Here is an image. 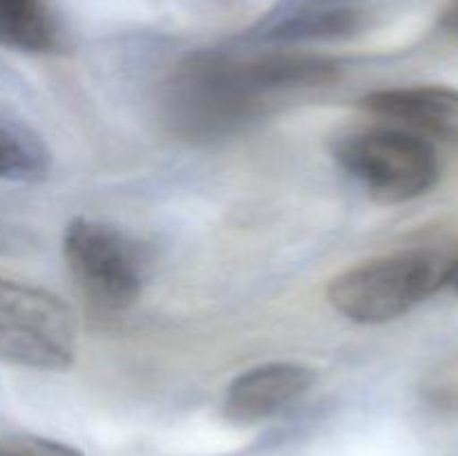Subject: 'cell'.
<instances>
[{
	"instance_id": "cell-1",
	"label": "cell",
	"mask_w": 458,
	"mask_h": 456,
	"mask_svg": "<svg viewBox=\"0 0 458 456\" xmlns=\"http://www.w3.org/2000/svg\"><path fill=\"white\" fill-rule=\"evenodd\" d=\"M262 54L233 56L201 52L174 72L168 88L173 123L195 137H215L253 119L273 98Z\"/></svg>"
},
{
	"instance_id": "cell-2",
	"label": "cell",
	"mask_w": 458,
	"mask_h": 456,
	"mask_svg": "<svg viewBox=\"0 0 458 456\" xmlns=\"http://www.w3.org/2000/svg\"><path fill=\"white\" fill-rule=\"evenodd\" d=\"M454 259L410 250L347 268L327 286L331 307L356 325H385L407 316L450 284Z\"/></svg>"
},
{
	"instance_id": "cell-3",
	"label": "cell",
	"mask_w": 458,
	"mask_h": 456,
	"mask_svg": "<svg viewBox=\"0 0 458 456\" xmlns=\"http://www.w3.org/2000/svg\"><path fill=\"white\" fill-rule=\"evenodd\" d=\"M334 159L369 192L371 199L385 206L428 195L441 177L437 146L387 123L358 128L338 137Z\"/></svg>"
},
{
	"instance_id": "cell-4",
	"label": "cell",
	"mask_w": 458,
	"mask_h": 456,
	"mask_svg": "<svg viewBox=\"0 0 458 456\" xmlns=\"http://www.w3.org/2000/svg\"><path fill=\"white\" fill-rule=\"evenodd\" d=\"M79 325L56 293L0 275V360L36 371L70 369Z\"/></svg>"
},
{
	"instance_id": "cell-5",
	"label": "cell",
	"mask_w": 458,
	"mask_h": 456,
	"mask_svg": "<svg viewBox=\"0 0 458 456\" xmlns=\"http://www.w3.org/2000/svg\"><path fill=\"white\" fill-rule=\"evenodd\" d=\"M63 258L83 298L101 311H128L141 298L148 259L125 232L74 217L63 232Z\"/></svg>"
},
{
	"instance_id": "cell-6",
	"label": "cell",
	"mask_w": 458,
	"mask_h": 456,
	"mask_svg": "<svg viewBox=\"0 0 458 456\" xmlns=\"http://www.w3.org/2000/svg\"><path fill=\"white\" fill-rule=\"evenodd\" d=\"M358 106L383 123L396 125L432 146L458 152V89L445 85H403L365 94Z\"/></svg>"
},
{
	"instance_id": "cell-7",
	"label": "cell",
	"mask_w": 458,
	"mask_h": 456,
	"mask_svg": "<svg viewBox=\"0 0 458 456\" xmlns=\"http://www.w3.org/2000/svg\"><path fill=\"white\" fill-rule=\"evenodd\" d=\"M369 22L365 0H282L250 30L253 43L295 45L340 40Z\"/></svg>"
},
{
	"instance_id": "cell-8",
	"label": "cell",
	"mask_w": 458,
	"mask_h": 456,
	"mask_svg": "<svg viewBox=\"0 0 458 456\" xmlns=\"http://www.w3.org/2000/svg\"><path fill=\"white\" fill-rule=\"evenodd\" d=\"M316 383V371L300 362H264L233 378L224 396V416L249 427L273 418L298 402Z\"/></svg>"
},
{
	"instance_id": "cell-9",
	"label": "cell",
	"mask_w": 458,
	"mask_h": 456,
	"mask_svg": "<svg viewBox=\"0 0 458 456\" xmlns=\"http://www.w3.org/2000/svg\"><path fill=\"white\" fill-rule=\"evenodd\" d=\"M0 47L22 54L61 47V30L49 0H0Z\"/></svg>"
},
{
	"instance_id": "cell-10",
	"label": "cell",
	"mask_w": 458,
	"mask_h": 456,
	"mask_svg": "<svg viewBox=\"0 0 458 456\" xmlns=\"http://www.w3.org/2000/svg\"><path fill=\"white\" fill-rule=\"evenodd\" d=\"M49 168L52 155L43 139L25 121L0 110V179L40 182Z\"/></svg>"
},
{
	"instance_id": "cell-11",
	"label": "cell",
	"mask_w": 458,
	"mask_h": 456,
	"mask_svg": "<svg viewBox=\"0 0 458 456\" xmlns=\"http://www.w3.org/2000/svg\"><path fill=\"white\" fill-rule=\"evenodd\" d=\"M0 456H83L74 447L27 432L0 434Z\"/></svg>"
},
{
	"instance_id": "cell-12",
	"label": "cell",
	"mask_w": 458,
	"mask_h": 456,
	"mask_svg": "<svg viewBox=\"0 0 458 456\" xmlns=\"http://www.w3.org/2000/svg\"><path fill=\"white\" fill-rule=\"evenodd\" d=\"M425 396L438 410L458 411V356L443 362L425 383Z\"/></svg>"
},
{
	"instance_id": "cell-13",
	"label": "cell",
	"mask_w": 458,
	"mask_h": 456,
	"mask_svg": "<svg viewBox=\"0 0 458 456\" xmlns=\"http://www.w3.org/2000/svg\"><path fill=\"white\" fill-rule=\"evenodd\" d=\"M441 27L447 31V34L456 36L458 38V0H452V3L447 4V9L443 12V18H441Z\"/></svg>"
},
{
	"instance_id": "cell-14",
	"label": "cell",
	"mask_w": 458,
	"mask_h": 456,
	"mask_svg": "<svg viewBox=\"0 0 458 456\" xmlns=\"http://www.w3.org/2000/svg\"><path fill=\"white\" fill-rule=\"evenodd\" d=\"M450 284L454 286V289L458 291V259H454V271H452V280H450Z\"/></svg>"
}]
</instances>
